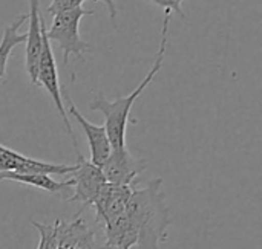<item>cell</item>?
<instances>
[{
    "instance_id": "6da1fadb",
    "label": "cell",
    "mask_w": 262,
    "mask_h": 249,
    "mask_svg": "<svg viewBox=\"0 0 262 249\" xmlns=\"http://www.w3.org/2000/svg\"><path fill=\"white\" fill-rule=\"evenodd\" d=\"M126 214L138 231L140 249H161L170 227L169 208L163 190V179L155 178L143 188H134L126 205Z\"/></svg>"
},
{
    "instance_id": "7c38bea8",
    "label": "cell",
    "mask_w": 262,
    "mask_h": 249,
    "mask_svg": "<svg viewBox=\"0 0 262 249\" xmlns=\"http://www.w3.org/2000/svg\"><path fill=\"white\" fill-rule=\"evenodd\" d=\"M2 181H11V182H18L23 185L34 187L37 190H43L48 193H60L66 188H72L71 179L64 181H55L49 175H23V173H15V171H0V182Z\"/></svg>"
},
{
    "instance_id": "ac0fdd59",
    "label": "cell",
    "mask_w": 262,
    "mask_h": 249,
    "mask_svg": "<svg viewBox=\"0 0 262 249\" xmlns=\"http://www.w3.org/2000/svg\"><path fill=\"white\" fill-rule=\"evenodd\" d=\"M0 171H3V167H2V161H0Z\"/></svg>"
},
{
    "instance_id": "5bb4252c",
    "label": "cell",
    "mask_w": 262,
    "mask_h": 249,
    "mask_svg": "<svg viewBox=\"0 0 262 249\" xmlns=\"http://www.w3.org/2000/svg\"><path fill=\"white\" fill-rule=\"evenodd\" d=\"M40 234V242L37 249H57V220L54 225H46L37 220H31Z\"/></svg>"
},
{
    "instance_id": "8fae6325",
    "label": "cell",
    "mask_w": 262,
    "mask_h": 249,
    "mask_svg": "<svg viewBox=\"0 0 262 249\" xmlns=\"http://www.w3.org/2000/svg\"><path fill=\"white\" fill-rule=\"evenodd\" d=\"M106 242L103 245L104 249H132L137 246L138 231L130 217L123 213L114 220L103 225Z\"/></svg>"
},
{
    "instance_id": "7a4b0ae2",
    "label": "cell",
    "mask_w": 262,
    "mask_h": 249,
    "mask_svg": "<svg viewBox=\"0 0 262 249\" xmlns=\"http://www.w3.org/2000/svg\"><path fill=\"white\" fill-rule=\"evenodd\" d=\"M169 23H170V11L164 9V21H163V29H161V41L158 46V52L155 57V61L150 67V70L147 72V75L144 77V80L134 89L132 93H129L127 96H120L115 98L114 101L106 99V96L103 93H98L94 101L91 103V110L94 112H101L106 122H104V129L111 142L112 148H121L126 147V129H127V121H129V115L132 110L134 103L137 101V98L144 92V89L154 81V78L157 77V73L161 70L163 61H164V55H166V46H167V38H169Z\"/></svg>"
},
{
    "instance_id": "9c48e42d",
    "label": "cell",
    "mask_w": 262,
    "mask_h": 249,
    "mask_svg": "<svg viewBox=\"0 0 262 249\" xmlns=\"http://www.w3.org/2000/svg\"><path fill=\"white\" fill-rule=\"evenodd\" d=\"M57 249H104L97 245L94 230L75 216L72 222H61L57 219Z\"/></svg>"
},
{
    "instance_id": "277c9868",
    "label": "cell",
    "mask_w": 262,
    "mask_h": 249,
    "mask_svg": "<svg viewBox=\"0 0 262 249\" xmlns=\"http://www.w3.org/2000/svg\"><path fill=\"white\" fill-rule=\"evenodd\" d=\"M75 153H77L78 162L75 164V168L69 175H66V178L71 179V182H72L74 194L71 197H68L66 202H69V204L80 202L81 208L77 214H81L86 208L94 205L98 193L101 191V188L106 184V179L98 165H95L89 159H86L80 150H75Z\"/></svg>"
},
{
    "instance_id": "2e32d148",
    "label": "cell",
    "mask_w": 262,
    "mask_h": 249,
    "mask_svg": "<svg viewBox=\"0 0 262 249\" xmlns=\"http://www.w3.org/2000/svg\"><path fill=\"white\" fill-rule=\"evenodd\" d=\"M150 2L161 6V8H164V9H167V11H170V12L175 11L183 20H187V17H186V14L183 11V2L184 0H150Z\"/></svg>"
},
{
    "instance_id": "4fadbf2b",
    "label": "cell",
    "mask_w": 262,
    "mask_h": 249,
    "mask_svg": "<svg viewBox=\"0 0 262 249\" xmlns=\"http://www.w3.org/2000/svg\"><path fill=\"white\" fill-rule=\"evenodd\" d=\"M26 20H28V15H20L12 24H9L3 31V37L0 41V83H3V80L6 77V66H8L11 52L14 51L15 46L26 41V34L18 32V29L21 28V24Z\"/></svg>"
},
{
    "instance_id": "52a82bcc",
    "label": "cell",
    "mask_w": 262,
    "mask_h": 249,
    "mask_svg": "<svg viewBox=\"0 0 262 249\" xmlns=\"http://www.w3.org/2000/svg\"><path fill=\"white\" fill-rule=\"evenodd\" d=\"M132 190L134 187H120L107 182L104 184L92 205L95 208L97 222L101 227L126 213V205L129 202Z\"/></svg>"
},
{
    "instance_id": "e0dca14e",
    "label": "cell",
    "mask_w": 262,
    "mask_h": 249,
    "mask_svg": "<svg viewBox=\"0 0 262 249\" xmlns=\"http://www.w3.org/2000/svg\"><path fill=\"white\" fill-rule=\"evenodd\" d=\"M92 2H100V3H104L107 6V11H109V17H111V21L112 24L115 26V18H117V8H115V0H92Z\"/></svg>"
},
{
    "instance_id": "9a60e30c",
    "label": "cell",
    "mask_w": 262,
    "mask_h": 249,
    "mask_svg": "<svg viewBox=\"0 0 262 249\" xmlns=\"http://www.w3.org/2000/svg\"><path fill=\"white\" fill-rule=\"evenodd\" d=\"M84 0H52L51 5L46 8V12L49 15H55L64 11H72L75 8H81Z\"/></svg>"
},
{
    "instance_id": "5b68a950",
    "label": "cell",
    "mask_w": 262,
    "mask_h": 249,
    "mask_svg": "<svg viewBox=\"0 0 262 249\" xmlns=\"http://www.w3.org/2000/svg\"><path fill=\"white\" fill-rule=\"evenodd\" d=\"M35 86H43L48 90V93L51 95V98H52V101H54V104H55L63 122H64L68 135L72 139L74 148L78 150L72 126L69 122V118H68L64 106H63V96H61V87H60V81H58L57 64H55V58H54V54H52V49H51V41L46 37V28H43V40H41V51H40V57H38Z\"/></svg>"
},
{
    "instance_id": "3957f363",
    "label": "cell",
    "mask_w": 262,
    "mask_h": 249,
    "mask_svg": "<svg viewBox=\"0 0 262 249\" xmlns=\"http://www.w3.org/2000/svg\"><path fill=\"white\" fill-rule=\"evenodd\" d=\"M86 15H94V11H86L83 6L52 15V24L46 31V37L60 46L64 66L69 64L71 57L84 60L86 52L91 51V44L80 37V21Z\"/></svg>"
},
{
    "instance_id": "8992f818",
    "label": "cell",
    "mask_w": 262,
    "mask_h": 249,
    "mask_svg": "<svg viewBox=\"0 0 262 249\" xmlns=\"http://www.w3.org/2000/svg\"><path fill=\"white\" fill-rule=\"evenodd\" d=\"M107 184L132 187V182L146 170V161L135 158L127 147L112 148L107 159L100 167Z\"/></svg>"
},
{
    "instance_id": "ba28073f",
    "label": "cell",
    "mask_w": 262,
    "mask_h": 249,
    "mask_svg": "<svg viewBox=\"0 0 262 249\" xmlns=\"http://www.w3.org/2000/svg\"><path fill=\"white\" fill-rule=\"evenodd\" d=\"M29 2V29L26 32V49H25V69L32 84L37 81V66L38 57L41 51L43 40V18L40 17V0H28Z\"/></svg>"
},
{
    "instance_id": "30bf717a",
    "label": "cell",
    "mask_w": 262,
    "mask_h": 249,
    "mask_svg": "<svg viewBox=\"0 0 262 249\" xmlns=\"http://www.w3.org/2000/svg\"><path fill=\"white\" fill-rule=\"evenodd\" d=\"M66 99L69 103V113H71V116L75 118V121L81 126V129H83V132L86 135V139H88V144H89V150H91V162L98 165V167H101L103 162L107 159V156L112 152V147H111V142H109V138H107L104 126H95V124L89 122L78 112V109L71 101L68 93H66Z\"/></svg>"
}]
</instances>
